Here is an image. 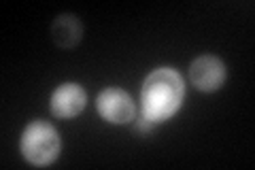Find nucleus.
<instances>
[{"instance_id":"obj_1","label":"nucleus","mask_w":255,"mask_h":170,"mask_svg":"<svg viewBox=\"0 0 255 170\" xmlns=\"http://www.w3.org/2000/svg\"><path fill=\"white\" fill-rule=\"evenodd\" d=\"M183 96H185V87H183V79L179 72L170 66L155 68L142 83V115L155 124L170 119L181 109Z\"/></svg>"},{"instance_id":"obj_7","label":"nucleus","mask_w":255,"mask_h":170,"mask_svg":"<svg viewBox=\"0 0 255 170\" xmlns=\"http://www.w3.org/2000/svg\"><path fill=\"white\" fill-rule=\"evenodd\" d=\"M155 126H157L155 121H151L149 117L140 115L136 121H134V134H136V136H149V134H153Z\"/></svg>"},{"instance_id":"obj_5","label":"nucleus","mask_w":255,"mask_h":170,"mask_svg":"<svg viewBox=\"0 0 255 170\" xmlns=\"http://www.w3.org/2000/svg\"><path fill=\"white\" fill-rule=\"evenodd\" d=\"M87 94L79 83H62L60 87H55L51 94V113L60 119H70L77 117L79 113L85 109Z\"/></svg>"},{"instance_id":"obj_2","label":"nucleus","mask_w":255,"mask_h":170,"mask_svg":"<svg viewBox=\"0 0 255 170\" xmlns=\"http://www.w3.org/2000/svg\"><path fill=\"white\" fill-rule=\"evenodd\" d=\"M19 151L32 166H49L62 151V139L58 130L47 121H30L21 132Z\"/></svg>"},{"instance_id":"obj_6","label":"nucleus","mask_w":255,"mask_h":170,"mask_svg":"<svg viewBox=\"0 0 255 170\" xmlns=\"http://www.w3.org/2000/svg\"><path fill=\"white\" fill-rule=\"evenodd\" d=\"M53 43L62 49H73L83 36V26L75 15H60L51 26Z\"/></svg>"},{"instance_id":"obj_3","label":"nucleus","mask_w":255,"mask_h":170,"mask_svg":"<svg viewBox=\"0 0 255 170\" xmlns=\"http://www.w3.org/2000/svg\"><path fill=\"white\" fill-rule=\"evenodd\" d=\"M96 107L98 113L102 115V119L109 121V124H128L136 115V107H134L132 98L128 96V92L119 90V87H109V90H102L98 100H96Z\"/></svg>"},{"instance_id":"obj_4","label":"nucleus","mask_w":255,"mask_h":170,"mask_svg":"<svg viewBox=\"0 0 255 170\" xmlns=\"http://www.w3.org/2000/svg\"><path fill=\"white\" fill-rule=\"evenodd\" d=\"M189 79L200 92H217L226 83V66L215 55H200L189 64Z\"/></svg>"}]
</instances>
